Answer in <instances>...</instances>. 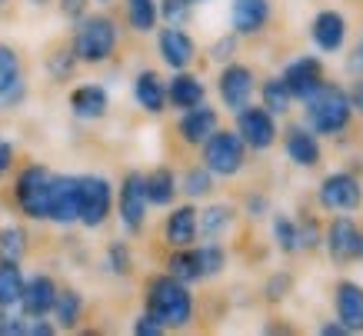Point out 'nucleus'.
Returning <instances> with one entry per match:
<instances>
[{
    "label": "nucleus",
    "mask_w": 363,
    "mask_h": 336,
    "mask_svg": "<svg viewBox=\"0 0 363 336\" xmlns=\"http://www.w3.org/2000/svg\"><path fill=\"white\" fill-rule=\"evenodd\" d=\"M300 103H303V123H307L313 133H320V137H340L353 120V107H350L347 90L330 84V80H323V84H320L307 100H300Z\"/></svg>",
    "instance_id": "nucleus-1"
},
{
    "label": "nucleus",
    "mask_w": 363,
    "mask_h": 336,
    "mask_svg": "<svg viewBox=\"0 0 363 336\" xmlns=\"http://www.w3.org/2000/svg\"><path fill=\"white\" fill-rule=\"evenodd\" d=\"M147 313H154L167 330H180L194 320V296L190 286L170 273H160L147 283Z\"/></svg>",
    "instance_id": "nucleus-2"
},
{
    "label": "nucleus",
    "mask_w": 363,
    "mask_h": 336,
    "mask_svg": "<svg viewBox=\"0 0 363 336\" xmlns=\"http://www.w3.org/2000/svg\"><path fill=\"white\" fill-rule=\"evenodd\" d=\"M117 40H121V33H117V23L111 17H104V13H94V17H80L77 21V30H74V57H77L80 64H104V60H111L113 50H117Z\"/></svg>",
    "instance_id": "nucleus-3"
},
{
    "label": "nucleus",
    "mask_w": 363,
    "mask_h": 336,
    "mask_svg": "<svg viewBox=\"0 0 363 336\" xmlns=\"http://www.w3.org/2000/svg\"><path fill=\"white\" fill-rule=\"evenodd\" d=\"M200 147H203V167L213 177H237L243 170V163H247V143L240 140L237 130H220L217 127Z\"/></svg>",
    "instance_id": "nucleus-4"
},
{
    "label": "nucleus",
    "mask_w": 363,
    "mask_h": 336,
    "mask_svg": "<svg viewBox=\"0 0 363 336\" xmlns=\"http://www.w3.org/2000/svg\"><path fill=\"white\" fill-rule=\"evenodd\" d=\"M113 206V186L107 177L84 174L77 177V223L87 230H97L107 223Z\"/></svg>",
    "instance_id": "nucleus-5"
},
{
    "label": "nucleus",
    "mask_w": 363,
    "mask_h": 336,
    "mask_svg": "<svg viewBox=\"0 0 363 336\" xmlns=\"http://www.w3.org/2000/svg\"><path fill=\"white\" fill-rule=\"evenodd\" d=\"M317 200L327 213H353V210H360L363 206L360 177L350 174V170H333V174L323 177Z\"/></svg>",
    "instance_id": "nucleus-6"
},
{
    "label": "nucleus",
    "mask_w": 363,
    "mask_h": 336,
    "mask_svg": "<svg viewBox=\"0 0 363 336\" xmlns=\"http://www.w3.org/2000/svg\"><path fill=\"white\" fill-rule=\"evenodd\" d=\"M50 170L40 167V163H30L23 167L21 177H17V186H13V196H17V206L30 220H47V196H50Z\"/></svg>",
    "instance_id": "nucleus-7"
},
{
    "label": "nucleus",
    "mask_w": 363,
    "mask_h": 336,
    "mask_svg": "<svg viewBox=\"0 0 363 336\" xmlns=\"http://www.w3.org/2000/svg\"><path fill=\"white\" fill-rule=\"evenodd\" d=\"M237 133H240V140L247 143V150H270L277 143V117L270 110L264 107H240L237 110Z\"/></svg>",
    "instance_id": "nucleus-8"
},
{
    "label": "nucleus",
    "mask_w": 363,
    "mask_h": 336,
    "mask_svg": "<svg viewBox=\"0 0 363 336\" xmlns=\"http://www.w3.org/2000/svg\"><path fill=\"white\" fill-rule=\"evenodd\" d=\"M323 247L330 253L333 263H353L360 260V247H363V230L353 223L347 213L330 220V227L323 230Z\"/></svg>",
    "instance_id": "nucleus-9"
},
{
    "label": "nucleus",
    "mask_w": 363,
    "mask_h": 336,
    "mask_svg": "<svg viewBox=\"0 0 363 336\" xmlns=\"http://www.w3.org/2000/svg\"><path fill=\"white\" fill-rule=\"evenodd\" d=\"M147 184H143V174H127L121 184V200H117V210H121V223L127 227V233H140L143 223H147Z\"/></svg>",
    "instance_id": "nucleus-10"
},
{
    "label": "nucleus",
    "mask_w": 363,
    "mask_h": 336,
    "mask_svg": "<svg viewBox=\"0 0 363 336\" xmlns=\"http://www.w3.org/2000/svg\"><path fill=\"white\" fill-rule=\"evenodd\" d=\"M253 87H257V77H253V70L247 64H227L220 70V77H217V90H220V100L227 110H237L247 107L253 97Z\"/></svg>",
    "instance_id": "nucleus-11"
},
{
    "label": "nucleus",
    "mask_w": 363,
    "mask_h": 336,
    "mask_svg": "<svg viewBox=\"0 0 363 336\" xmlns=\"http://www.w3.org/2000/svg\"><path fill=\"white\" fill-rule=\"evenodd\" d=\"M47 220L70 227L77 223V177L54 174L50 177V196H47Z\"/></svg>",
    "instance_id": "nucleus-12"
},
{
    "label": "nucleus",
    "mask_w": 363,
    "mask_h": 336,
    "mask_svg": "<svg viewBox=\"0 0 363 336\" xmlns=\"http://www.w3.org/2000/svg\"><path fill=\"white\" fill-rule=\"evenodd\" d=\"M280 80L286 84V90H290V97L294 100H307L327 77H323V64H320L317 57L303 54V57H297V60H290V64L284 67Z\"/></svg>",
    "instance_id": "nucleus-13"
},
{
    "label": "nucleus",
    "mask_w": 363,
    "mask_h": 336,
    "mask_svg": "<svg viewBox=\"0 0 363 336\" xmlns=\"http://www.w3.org/2000/svg\"><path fill=\"white\" fill-rule=\"evenodd\" d=\"M157 54L170 70H187L197 57V44L184 27H164L157 33Z\"/></svg>",
    "instance_id": "nucleus-14"
},
{
    "label": "nucleus",
    "mask_w": 363,
    "mask_h": 336,
    "mask_svg": "<svg viewBox=\"0 0 363 336\" xmlns=\"http://www.w3.org/2000/svg\"><path fill=\"white\" fill-rule=\"evenodd\" d=\"M274 17L270 0H230V27L237 37H257Z\"/></svg>",
    "instance_id": "nucleus-15"
},
{
    "label": "nucleus",
    "mask_w": 363,
    "mask_h": 336,
    "mask_svg": "<svg viewBox=\"0 0 363 336\" xmlns=\"http://www.w3.org/2000/svg\"><path fill=\"white\" fill-rule=\"evenodd\" d=\"M310 40L323 54H340L347 44V17L340 11H320L310 21Z\"/></svg>",
    "instance_id": "nucleus-16"
},
{
    "label": "nucleus",
    "mask_w": 363,
    "mask_h": 336,
    "mask_svg": "<svg viewBox=\"0 0 363 336\" xmlns=\"http://www.w3.org/2000/svg\"><path fill=\"white\" fill-rule=\"evenodd\" d=\"M284 150H286L290 160L297 163L300 170H313V167H320V157H323L317 133L310 130L307 123H294V127H286L284 130Z\"/></svg>",
    "instance_id": "nucleus-17"
},
{
    "label": "nucleus",
    "mask_w": 363,
    "mask_h": 336,
    "mask_svg": "<svg viewBox=\"0 0 363 336\" xmlns=\"http://www.w3.org/2000/svg\"><path fill=\"white\" fill-rule=\"evenodd\" d=\"M333 310L350 333H363V286L357 280H340L333 286Z\"/></svg>",
    "instance_id": "nucleus-18"
},
{
    "label": "nucleus",
    "mask_w": 363,
    "mask_h": 336,
    "mask_svg": "<svg viewBox=\"0 0 363 336\" xmlns=\"http://www.w3.org/2000/svg\"><path fill=\"white\" fill-rule=\"evenodd\" d=\"M220 127V117H217V110L207 107V103H197V107L184 110V117L177 123V133H180V140L190 143V147H200V143L207 140L210 133Z\"/></svg>",
    "instance_id": "nucleus-19"
},
{
    "label": "nucleus",
    "mask_w": 363,
    "mask_h": 336,
    "mask_svg": "<svg viewBox=\"0 0 363 336\" xmlns=\"http://www.w3.org/2000/svg\"><path fill=\"white\" fill-rule=\"evenodd\" d=\"M54 300H57V283L47 273H37L30 280H23V293H21L23 316H50Z\"/></svg>",
    "instance_id": "nucleus-20"
},
{
    "label": "nucleus",
    "mask_w": 363,
    "mask_h": 336,
    "mask_svg": "<svg viewBox=\"0 0 363 336\" xmlns=\"http://www.w3.org/2000/svg\"><path fill=\"white\" fill-rule=\"evenodd\" d=\"M203 97H207V87H203V80L194 74H187V70H177L174 80L167 84V103L177 110H190L197 107V103H203Z\"/></svg>",
    "instance_id": "nucleus-21"
},
{
    "label": "nucleus",
    "mask_w": 363,
    "mask_h": 336,
    "mask_svg": "<svg viewBox=\"0 0 363 336\" xmlns=\"http://www.w3.org/2000/svg\"><path fill=\"white\" fill-rule=\"evenodd\" d=\"M164 237H167V243H170L174 250L194 247V243H197V210H194V203L177 206L174 213L167 217Z\"/></svg>",
    "instance_id": "nucleus-22"
},
{
    "label": "nucleus",
    "mask_w": 363,
    "mask_h": 336,
    "mask_svg": "<svg viewBox=\"0 0 363 336\" xmlns=\"http://www.w3.org/2000/svg\"><path fill=\"white\" fill-rule=\"evenodd\" d=\"M107 107H111V97H107V90L100 84H80L70 94V110L80 120H100L107 113Z\"/></svg>",
    "instance_id": "nucleus-23"
},
{
    "label": "nucleus",
    "mask_w": 363,
    "mask_h": 336,
    "mask_svg": "<svg viewBox=\"0 0 363 336\" xmlns=\"http://www.w3.org/2000/svg\"><path fill=\"white\" fill-rule=\"evenodd\" d=\"M133 100L147 113H164L167 110V87L157 70H140L137 74V80H133Z\"/></svg>",
    "instance_id": "nucleus-24"
},
{
    "label": "nucleus",
    "mask_w": 363,
    "mask_h": 336,
    "mask_svg": "<svg viewBox=\"0 0 363 336\" xmlns=\"http://www.w3.org/2000/svg\"><path fill=\"white\" fill-rule=\"evenodd\" d=\"M233 206H227V203H213V206H207V210H200L197 213V233L200 237H207V240H217V237H223L227 230L233 227Z\"/></svg>",
    "instance_id": "nucleus-25"
},
{
    "label": "nucleus",
    "mask_w": 363,
    "mask_h": 336,
    "mask_svg": "<svg viewBox=\"0 0 363 336\" xmlns=\"http://www.w3.org/2000/svg\"><path fill=\"white\" fill-rule=\"evenodd\" d=\"M143 184H147V200L154 206H170L174 203V196H177V177L174 170H167V167H157L154 174H147L143 177Z\"/></svg>",
    "instance_id": "nucleus-26"
},
{
    "label": "nucleus",
    "mask_w": 363,
    "mask_h": 336,
    "mask_svg": "<svg viewBox=\"0 0 363 336\" xmlns=\"http://www.w3.org/2000/svg\"><path fill=\"white\" fill-rule=\"evenodd\" d=\"M170 267V276H177L180 283H197L203 280V267H200V257H197V247H180L174 250V257L167 260Z\"/></svg>",
    "instance_id": "nucleus-27"
},
{
    "label": "nucleus",
    "mask_w": 363,
    "mask_h": 336,
    "mask_svg": "<svg viewBox=\"0 0 363 336\" xmlns=\"http://www.w3.org/2000/svg\"><path fill=\"white\" fill-rule=\"evenodd\" d=\"M54 320L60 330H74L84 316V296L77 290H57V300H54Z\"/></svg>",
    "instance_id": "nucleus-28"
},
{
    "label": "nucleus",
    "mask_w": 363,
    "mask_h": 336,
    "mask_svg": "<svg viewBox=\"0 0 363 336\" xmlns=\"http://www.w3.org/2000/svg\"><path fill=\"white\" fill-rule=\"evenodd\" d=\"M260 107L270 110L274 117H284V113H290V107H294V97H290V90H286V84L280 80V77H267L264 84H260Z\"/></svg>",
    "instance_id": "nucleus-29"
},
{
    "label": "nucleus",
    "mask_w": 363,
    "mask_h": 336,
    "mask_svg": "<svg viewBox=\"0 0 363 336\" xmlns=\"http://www.w3.org/2000/svg\"><path fill=\"white\" fill-rule=\"evenodd\" d=\"M23 293V273L21 263L0 260V306H17Z\"/></svg>",
    "instance_id": "nucleus-30"
},
{
    "label": "nucleus",
    "mask_w": 363,
    "mask_h": 336,
    "mask_svg": "<svg viewBox=\"0 0 363 336\" xmlns=\"http://www.w3.org/2000/svg\"><path fill=\"white\" fill-rule=\"evenodd\" d=\"M127 4V23H130V30L137 33H150L160 21V13H157V0H123Z\"/></svg>",
    "instance_id": "nucleus-31"
},
{
    "label": "nucleus",
    "mask_w": 363,
    "mask_h": 336,
    "mask_svg": "<svg viewBox=\"0 0 363 336\" xmlns=\"http://www.w3.org/2000/svg\"><path fill=\"white\" fill-rule=\"evenodd\" d=\"M21 57L7 44H0V97H7L13 87H21Z\"/></svg>",
    "instance_id": "nucleus-32"
},
{
    "label": "nucleus",
    "mask_w": 363,
    "mask_h": 336,
    "mask_svg": "<svg viewBox=\"0 0 363 336\" xmlns=\"http://www.w3.org/2000/svg\"><path fill=\"white\" fill-rule=\"evenodd\" d=\"M270 230H274V243L280 253H300L297 220H290L286 213H277V217L270 220Z\"/></svg>",
    "instance_id": "nucleus-33"
},
{
    "label": "nucleus",
    "mask_w": 363,
    "mask_h": 336,
    "mask_svg": "<svg viewBox=\"0 0 363 336\" xmlns=\"http://www.w3.org/2000/svg\"><path fill=\"white\" fill-rule=\"evenodd\" d=\"M27 257V233L21 227H4L0 230V260L21 263Z\"/></svg>",
    "instance_id": "nucleus-34"
},
{
    "label": "nucleus",
    "mask_w": 363,
    "mask_h": 336,
    "mask_svg": "<svg viewBox=\"0 0 363 336\" xmlns=\"http://www.w3.org/2000/svg\"><path fill=\"white\" fill-rule=\"evenodd\" d=\"M157 13L164 17L167 27H184L194 17V4L190 0H160L157 4Z\"/></svg>",
    "instance_id": "nucleus-35"
},
{
    "label": "nucleus",
    "mask_w": 363,
    "mask_h": 336,
    "mask_svg": "<svg viewBox=\"0 0 363 336\" xmlns=\"http://www.w3.org/2000/svg\"><path fill=\"white\" fill-rule=\"evenodd\" d=\"M213 190V174H210L207 167H190L187 174H184V194L190 200H200V196H207Z\"/></svg>",
    "instance_id": "nucleus-36"
},
{
    "label": "nucleus",
    "mask_w": 363,
    "mask_h": 336,
    "mask_svg": "<svg viewBox=\"0 0 363 336\" xmlns=\"http://www.w3.org/2000/svg\"><path fill=\"white\" fill-rule=\"evenodd\" d=\"M197 257H200V267H203V276H217V273H223V267H227V250H223L220 243H203V247H197Z\"/></svg>",
    "instance_id": "nucleus-37"
},
{
    "label": "nucleus",
    "mask_w": 363,
    "mask_h": 336,
    "mask_svg": "<svg viewBox=\"0 0 363 336\" xmlns=\"http://www.w3.org/2000/svg\"><path fill=\"white\" fill-rule=\"evenodd\" d=\"M297 233H300V250H307V253H313V250L323 247V227H320L317 217H303L297 223Z\"/></svg>",
    "instance_id": "nucleus-38"
},
{
    "label": "nucleus",
    "mask_w": 363,
    "mask_h": 336,
    "mask_svg": "<svg viewBox=\"0 0 363 336\" xmlns=\"http://www.w3.org/2000/svg\"><path fill=\"white\" fill-rule=\"evenodd\" d=\"M107 267H111V273H117V276H127L133 267L130 247H127V243H111V247H107Z\"/></svg>",
    "instance_id": "nucleus-39"
},
{
    "label": "nucleus",
    "mask_w": 363,
    "mask_h": 336,
    "mask_svg": "<svg viewBox=\"0 0 363 336\" xmlns=\"http://www.w3.org/2000/svg\"><path fill=\"white\" fill-rule=\"evenodd\" d=\"M74 67H77L74 50H54V54H50V60H47V70H50L57 80H67V77L74 74Z\"/></svg>",
    "instance_id": "nucleus-40"
},
{
    "label": "nucleus",
    "mask_w": 363,
    "mask_h": 336,
    "mask_svg": "<svg viewBox=\"0 0 363 336\" xmlns=\"http://www.w3.org/2000/svg\"><path fill=\"white\" fill-rule=\"evenodd\" d=\"M290 290H294V276L290 273H274L270 280H267V300L270 303H280V300H286L290 296Z\"/></svg>",
    "instance_id": "nucleus-41"
},
{
    "label": "nucleus",
    "mask_w": 363,
    "mask_h": 336,
    "mask_svg": "<svg viewBox=\"0 0 363 336\" xmlns=\"http://www.w3.org/2000/svg\"><path fill=\"white\" fill-rule=\"evenodd\" d=\"M27 333V316L11 313V306H0V336H23Z\"/></svg>",
    "instance_id": "nucleus-42"
},
{
    "label": "nucleus",
    "mask_w": 363,
    "mask_h": 336,
    "mask_svg": "<svg viewBox=\"0 0 363 336\" xmlns=\"http://www.w3.org/2000/svg\"><path fill=\"white\" fill-rule=\"evenodd\" d=\"M237 33H223V37H217L213 40V47H210V57L217 60V64H230L233 54H237Z\"/></svg>",
    "instance_id": "nucleus-43"
},
{
    "label": "nucleus",
    "mask_w": 363,
    "mask_h": 336,
    "mask_svg": "<svg viewBox=\"0 0 363 336\" xmlns=\"http://www.w3.org/2000/svg\"><path fill=\"white\" fill-rule=\"evenodd\" d=\"M133 333H137V336H164L167 326L160 323L154 313H143V316H137V320H133Z\"/></svg>",
    "instance_id": "nucleus-44"
},
{
    "label": "nucleus",
    "mask_w": 363,
    "mask_h": 336,
    "mask_svg": "<svg viewBox=\"0 0 363 336\" xmlns=\"http://www.w3.org/2000/svg\"><path fill=\"white\" fill-rule=\"evenodd\" d=\"M87 4L90 0H60V13H64L67 21H80L87 13Z\"/></svg>",
    "instance_id": "nucleus-45"
},
{
    "label": "nucleus",
    "mask_w": 363,
    "mask_h": 336,
    "mask_svg": "<svg viewBox=\"0 0 363 336\" xmlns=\"http://www.w3.org/2000/svg\"><path fill=\"white\" fill-rule=\"evenodd\" d=\"M247 213H250V217H267V213H270V200H267L264 194H250L247 196Z\"/></svg>",
    "instance_id": "nucleus-46"
},
{
    "label": "nucleus",
    "mask_w": 363,
    "mask_h": 336,
    "mask_svg": "<svg viewBox=\"0 0 363 336\" xmlns=\"http://www.w3.org/2000/svg\"><path fill=\"white\" fill-rule=\"evenodd\" d=\"M347 97H350L353 113H363V77H357V80H353V87L347 90Z\"/></svg>",
    "instance_id": "nucleus-47"
},
{
    "label": "nucleus",
    "mask_w": 363,
    "mask_h": 336,
    "mask_svg": "<svg viewBox=\"0 0 363 336\" xmlns=\"http://www.w3.org/2000/svg\"><path fill=\"white\" fill-rule=\"evenodd\" d=\"M11 163H13V147L7 140H0V180H4V174L11 170Z\"/></svg>",
    "instance_id": "nucleus-48"
},
{
    "label": "nucleus",
    "mask_w": 363,
    "mask_h": 336,
    "mask_svg": "<svg viewBox=\"0 0 363 336\" xmlns=\"http://www.w3.org/2000/svg\"><path fill=\"white\" fill-rule=\"evenodd\" d=\"M320 336H353V333L340 323V320H333V323H323V326H320Z\"/></svg>",
    "instance_id": "nucleus-49"
},
{
    "label": "nucleus",
    "mask_w": 363,
    "mask_h": 336,
    "mask_svg": "<svg viewBox=\"0 0 363 336\" xmlns=\"http://www.w3.org/2000/svg\"><path fill=\"white\" fill-rule=\"evenodd\" d=\"M350 70H353V74H357V70H360V74H363V33H360V40L353 44V54H350Z\"/></svg>",
    "instance_id": "nucleus-50"
},
{
    "label": "nucleus",
    "mask_w": 363,
    "mask_h": 336,
    "mask_svg": "<svg viewBox=\"0 0 363 336\" xmlns=\"http://www.w3.org/2000/svg\"><path fill=\"white\" fill-rule=\"evenodd\" d=\"M33 7H47V4H50V0H30Z\"/></svg>",
    "instance_id": "nucleus-51"
},
{
    "label": "nucleus",
    "mask_w": 363,
    "mask_h": 336,
    "mask_svg": "<svg viewBox=\"0 0 363 336\" xmlns=\"http://www.w3.org/2000/svg\"><path fill=\"white\" fill-rule=\"evenodd\" d=\"M94 4H113V0H94Z\"/></svg>",
    "instance_id": "nucleus-52"
},
{
    "label": "nucleus",
    "mask_w": 363,
    "mask_h": 336,
    "mask_svg": "<svg viewBox=\"0 0 363 336\" xmlns=\"http://www.w3.org/2000/svg\"><path fill=\"white\" fill-rule=\"evenodd\" d=\"M190 4H207V0H190Z\"/></svg>",
    "instance_id": "nucleus-53"
},
{
    "label": "nucleus",
    "mask_w": 363,
    "mask_h": 336,
    "mask_svg": "<svg viewBox=\"0 0 363 336\" xmlns=\"http://www.w3.org/2000/svg\"><path fill=\"white\" fill-rule=\"evenodd\" d=\"M360 260H363V247H360Z\"/></svg>",
    "instance_id": "nucleus-54"
},
{
    "label": "nucleus",
    "mask_w": 363,
    "mask_h": 336,
    "mask_svg": "<svg viewBox=\"0 0 363 336\" xmlns=\"http://www.w3.org/2000/svg\"><path fill=\"white\" fill-rule=\"evenodd\" d=\"M0 4H7V0H0Z\"/></svg>",
    "instance_id": "nucleus-55"
}]
</instances>
